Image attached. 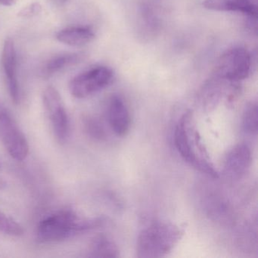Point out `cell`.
<instances>
[{
    "label": "cell",
    "instance_id": "6da1fadb",
    "mask_svg": "<svg viewBox=\"0 0 258 258\" xmlns=\"http://www.w3.org/2000/svg\"><path fill=\"white\" fill-rule=\"evenodd\" d=\"M99 223V220L81 217L72 209L59 210L40 220L36 235L41 242H57L93 229Z\"/></svg>",
    "mask_w": 258,
    "mask_h": 258
},
{
    "label": "cell",
    "instance_id": "7a4b0ae2",
    "mask_svg": "<svg viewBox=\"0 0 258 258\" xmlns=\"http://www.w3.org/2000/svg\"><path fill=\"white\" fill-rule=\"evenodd\" d=\"M183 232L170 222L158 221L140 232L137 239V255L141 258L161 257L172 251Z\"/></svg>",
    "mask_w": 258,
    "mask_h": 258
},
{
    "label": "cell",
    "instance_id": "3957f363",
    "mask_svg": "<svg viewBox=\"0 0 258 258\" xmlns=\"http://www.w3.org/2000/svg\"><path fill=\"white\" fill-rule=\"evenodd\" d=\"M191 117V113H185L178 121L173 137L175 147L182 159L191 167L211 177L217 178L218 173L214 167L206 160L199 156L195 151L189 131Z\"/></svg>",
    "mask_w": 258,
    "mask_h": 258
},
{
    "label": "cell",
    "instance_id": "277c9868",
    "mask_svg": "<svg viewBox=\"0 0 258 258\" xmlns=\"http://www.w3.org/2000/svg\"><path fill=\"white\" fill-rule=\"evenodd\" d=\"M0 140L12 158L18 161L26 159L29 144L23 131L6 105L0 102Z\"/></svg>",
    "mask_w": 258,
    "mask_h": 258
},
{
    "label": "cell",
    "instance_id": "5b68a950",
    "mask_svg": "<svg viewBox=\"0 0 258 258\" xmlns=\"http://www.w3.org/2000/svg\"><path fill=\"white\" fill-rule=\"evenodd\" d=\"M251 62L248 51L242 47L232 48L219 58L214 75L226 82H239L250 75Z\"/></svg>",
    "mask_w": 258,
    "mask_h": 258
},
{
    "label": "cell",
    "instance_id": "8992f818",
    "mask_svg": "<svg viewBox=\"0 0 258 258\" xmlns=\"http://www.w3.org/2000/svg\"><path fill=\"white\" fill-rule=\"evenodd\" d=\"M114 73L109 68L99 66L74 78L69 84V90L74 97L85 99L111 84Z\"/></svg>",
    "mask_w": 258,
    "mask_h": 258
},
{
    "label": "cell",
    "instance_id": "52a82bcc",
    "mask_svg": "<svg viewBox=\"0 0 258 258\" xmlns=\"http://www.w3.org/2000/svg\"><path fill=\"white\" fill-rule=\"evenodd\" d=\"M43 103L55 137L60 143H64L70 134V120L61 96L55 87H46L43 92Z\"/></svg>",
    "mask_w": 258,
    "mask_h": 258
},
{
    "label": "cell",
    "instance_id": "ba28073f",
    "mask_svg": "<svg viewBox=\"0 0 258 258\" xmlns=\"http://www.w3.org/2000/svg\"><path fill=\"white\" fill-rule=\"evenodd\" d=\"M2 64L8 81L12 100L15 104H19L20 102V90L17 78V57L14 41L11 38H7L4 42Z\"/></svg>",
    "mask_w": 258,
    "mask_h": 258
},
{
    "label": "cell",
    "instance_id": "9c48e42d",
    "mask_svg": "<svg viewBox=\"0 0 258 258\" xmlns=\"http://www.w3.org/2000/svg\"><path fill=\"white\" fill-rule=\"evenodd\" d=\"M251 152L246 144H238L230 151L224 164V174L231 179L242 177L250 166Z\"/></svg>",
    "mask_w": 258,
    "mask_h": 258
},
{
    "label": "cell",
    "instance_id": "30bf717a",
    "mask_svg": "<svg viewBox=\"0 0 258 258\" xmlns=\"http://www.w3.org/2000/svg\"><path fill=\"white\" fill-rule=\"evenodd\" d=\"M108 120L114 134L118 137H124L131 128V116L123 99L114 95L110 99L108 105Z\"/></svg>",
    "mask_w": 258,
    "mask_h": 258
},
{
    "label": "cell",
    "instance_id": "8fae6325",
    "mask_svg": "<svg viewBox=\"0 0 258 258\" xmlns=\"http://www.w3.org/2000/svg\"><path fill=\"white\" fill-rule=\"evenodd\" d=\"M258 0H205L203 7L217 12H237L250 17L257 16Z\"/></svg>",
    "mask_w": 258,
    "mask_h": 258
},
{
    "label": "cell",
    "instance_id": "7c38bea8",
    "mask_svg": "<svg viewBox=\"0 0 258 258\" xmlns=\"http://www.w3.org/2000/svg\"><path fill=\"white\" fill-rule=\"evenodd\" d=\"M94 38V32L89 27H71L61 30L56 35L58 41L70 46H84Z\"/></svg>",
    "mask_w": 258,
    "mask_h": 258
},
{
    "label": "cell",
    "instance_id": "4fadbf2b",
    "mask_svg": "<svg viewBox=\"0 0 258 258\" xmlns=\"http://www.w3.org/2000/svg\"><path fill=\"white\" fill-rule=\"evenodd\" d=\"M90 256L93 257H117L119 250L114 241L105 236H99L90 247Z\"/></svg>",
    "mask_w": 258,
    "mask_h": 258
},
{
    "label": "cell",
    "instance_id": "5bb4252c",
    "mask_svg": "<svg viewBox=\"0 0 258 258\" xmlns=\"http://www.w3.org/2000/svg\"><path fill=\"white\" fill-rule=\"evenodd\" d=\"M80 59L81 58L78 54H64V55H57L48 61L43 70V75L46 77L52 76L54 74L60 72L64 68L79 62Z\"/></svg>",
    "mask_w": 258,
    "mask_h": 258
},
{
    "label": "cell",
    "instance_id": "9a60e30c",
    "mask_svg": "<svg viewBox=\"0 0 258 258\" xmlns=\"http://www.w3.org/2000/svg\"><path fill=\"white\" fill-rule=\"evenodd\" d=\"M242 126L247 134H256L258 126V107L256 102H250L243 112Z\"/></svg>",
    "mask_w": 258,
    "mask_h": 258
},
{
    "label": "cell",
    "instance_id": "2e32d148",
    "mask_svg": "<svg viewBox=\"0 0 258 258\" xmlns=\"http://www.w3.org/2000/svg\"><path fill=\"white\" fill-rule=\"evenodd\" d=\"M0 232L11 236H20L24 233V229L15 219L0 211Z\"/></svg>",
    "mask_w": 258,
    "mask_h": 258
},
{
    "label": "cell",
    "instance_id": "e0dca14e",
    "mask_svg": "<svg viewBox=\"0 0 258 258\" xmlns=\"http://www.w3.org/2000/svg\"><path fill=\"white\" fill-rule=\"evenodd\" d=\"M84 126L89 135L93 138L102 139L105 137V132L100 123L91 117H87L84 120Z\"/></svg>",
    "mask_w": 258,
    "mask_h": 258
},
{
    "label": "cell",
    "instance_id": "ac0fdd59",
    "mask_svg": "<svg viewBox=\"0 0 258 258\" xmlns=\"http://www.w3.org/2000/svg\"><path fill=\"white\" fill-rule=\"evenodd\" d=\"M40 12H41V7H40V4L36 3V4H31L27 8L23 9L19 16H22V17H31V16L38 14Z\"/></svg>",
    "mask_w": 258,
    "mask_h": 258
},
{
    "label": "cell",
    "instance_id": "d6986e66",
    "mask_svg": "<svg viewBox=\"0 0 258 258\" xmlns=\"http://www.w3.org/2000/svg\"><path fill=\"white\" fill-rule=\"evenodd\" d=\"M18 0H0V5L4 7H10L16 5L17 4Z\"/></svg>",
    "mask_w": 258,
    "mask_h": 258
},
{
    "label": "cell",
    "instance_id": "ffe728a7",
    "mask_svg": "<svg viewBox=\"0 0 258 258\" xmlns=\"http://www.w3.org/2000/svg\"><path fill=\"white\" fill-rule=\"evenodd\" d=\"M7 186V182L0 176V190L4 189Z\"/></svg>",
    "mask_w": 258,
    "mask_h": 258
}]
</instances>
